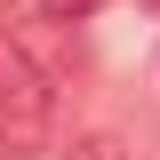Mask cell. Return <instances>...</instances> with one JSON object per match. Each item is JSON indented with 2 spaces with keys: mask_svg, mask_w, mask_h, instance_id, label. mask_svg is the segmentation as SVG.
<instances>
[{
  "mask_svg": "<svg viewBox=\"0 0 160 160\" xmlns=\"http://www.w3.org/2000/svg\"><path fill=\"white\" fill-rule=\"evenodd\" d=\"M48 128H56V88L24 56L16 40H0V152L8 160H32L48 152Z\"/></svg>",
  "mask_w": 160,
  "mask_h": 160,
  "instance_id": "6da1fadb",
  "label": "cell"
},
{
  "mask_svg": "<svg viewBox=\"0 0 160 160\" xmlns=\"http://www.w3.org/2000/svg\"><path fill=\"white\" fill-rule=\"evenodd\" d=\"M96 8H104V0H40V16H48V24H88Z\"/></svg>",
  "mask_w": 160,
  "mask_h": 160,
  "instance_id": "7a4b0ae2",
  "label": "cell"
},
{
  "mask_svg": "<svg viewBox=\"0 0 160 160\" xmlns=\"http://www.w3.org/2000/svg\"><path fill=\"white\" fill-rule=\"evenodd\" d=\"M152 8H160V0H152Z\"/></svg>",
  "mask_w": 160,
  "mask_h": 160,
  "instance_id": "3957f363",
  "label": "cell"
}]
</instances>
